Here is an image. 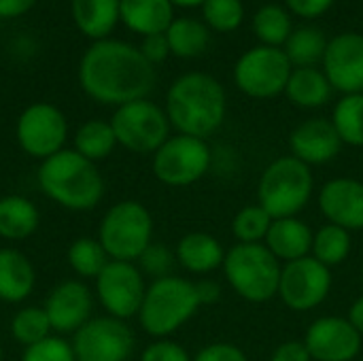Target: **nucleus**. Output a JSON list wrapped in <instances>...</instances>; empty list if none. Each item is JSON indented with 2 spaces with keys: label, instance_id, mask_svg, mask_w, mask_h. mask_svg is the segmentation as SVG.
Wrapping results in <instances>:
<instances>
[{
  "label": "nucleus",
  "instance_id": "nucleus-1",
  "mask_svg": "<svg viewBox=\"0 0 363 361\" xmlns=\"http://www.w3.org/2000/svg\"><path fill=\"white\" fill-rule=\"evenodd\" d=\"M79 81L94 100L121 106L151 94L155 70L140 49L121 40H98L81 60Z\"/></svg>",
  "mask_w": 363,
  "mask_h": 361
},
{
  "label": "nucleus",
  "instance_id": "nucleus-2",
  "mask_svg": "<svg viewBox=\"0 0 363 361\" xmlns=\"http://www.w3.org/2000/svg\"><path fill=\"white\" fill-rule=\"evenodd\" d=\"M228 111L223 85L206 72H187L179 77L166 96V115L179 134L208 138L213 136Z\"/></svg>",
  "mask_w": 363,
  "mask_h": 361
},
{
  "label": "nucleus",
  "instance_id": "nucleus-3",
  "mask_svg": "<svg viewBox=\"0 0 363 361\" xmlns=\"http://www.w3.org/2000/svg\"><path fill=\"white\" fill-rule=\"evenodd\" d=\"M38 185L51 200L70 211H91L104 194V183L94 162L64 149L43 162Z\"/></svg>",
  "mask_w": 363,
  "mask_h": 361
},
{
  "label": "nucleus",
  "instance_id": "nucleus-4",
  "mask_svg": "<svg viewBox=\"0 0 363 361\" xmlns=\"http://www.w3.org/2000/svg\"><path fill=\"white\" fill-rule=\"evenodd\" d=\"M315 177L311 166L283 155L266 166L257 183V204L264 206L272 219L298 217L313 200Z\"/></svg>",
  "mask_w": 363,
  "mask_h": 361
},
{
  "label": "nucleus",
  "instance_id": "nucleus-5",
  "mask_svg": "<svg viewBox=\"0 0 363 361\" xmlns=\"http://www.w3.org/2000/svg\"><path fill=\"white\" fill-rule=\"evenodd\" d=\"M221 268L228 279V285L234 289L236 296H240L247 302L264 304L279 296L283 266L264 243H236L230 251H225Z\"/></svg>",
  "mask_w": 363,
  "mask_h": 361
},
{
  "label": "nucleus",
  "instance_id": "nucleus-6",
  "mask_svg": "<svg viewBox=\"0 0 363 361\" xmlns=\"http://www.w3.org/2000/svg\"><path fill=\"white\" fill-rule=\"evenodd\" d=\"M200 309L196 283L181 277L157 279L147 287L138 319L147 334L166 338L181 330Z\"/></svg>",
  "mask_w": 363,
  "mask_h": 361
},
{
  "label": "nucleus",
  "instance_id": "nucleus-7",
  "mask_svg": "<svg viewBox=\"0 0 363 361\" xmlns=\"http://www.w3.org/2000/svg\"><path fill=\"white\" fill-rule=\"evenodd\" d=\"M153 219L149 211L136 202L125 200L115 204L102 219L100 245L115 262H134L151 245Z\"/></svg>",
  "mask_w": 363,
  "mask_h": 361
},
{
  "label": "nucleus",
  "instance_id": "nucleus-8",
  "mask_svg": "<svg viewBox=\"0 0 363 361\" xmlns=\"http://www.w3.org/2000/svg\"><path fill=\"white\" fill-rule=\"evenodd\" d=\"M213 164V151L204 138L177 134L153 153V174L170 187L198 183Z\"/></svg>",
  "mask_w": 363,
  "mask_h": 361
},
{
  "label": "nucleus",
  "instance_id": "nucleus-9",
  "mask_svg": "<svg viewBox=\"0 0 363 361\" xmlns=\"http://www.w3.org/2000/svg\"><path fill=\"white\" fill-rule=\"evenodd\" d=\"M111 126L117 143L134 153H155L170 138L168 115L147 98L121 104Z\"/></svg>",
  "mask_w": 363,
  "mask_h": 361
},
{
  "label": "nucleus",
  "instance_id": "nucleus-10",
  "mask_svg": "<svg viewBox=\"0 0 363 361\" xmlns=\"http://www.w3.org/2000/svg\"><path fill=\"white\" fill-rule=\"evenodd\" d=\"M291 77V62L279 47H255L234 66L238 89L251 98H274L285 91Z\"/></svg>",
  "mask_w": 363,
  "mask_h": 361
},
{
  "label": "nucleus",
  "instance_id": "nucleus-11",
  "mask_svg": "<svg viewBox=\"0 0 363 361\" xmlns=\"http://www.w3.org/2000/svg\"><path fill=\"white\" fill-rule=\"evenodd\" d=\"M332 270L313 255L283 264L279 298L294 313H308L321 306L332 291Z\"/></svg>",
  "mask_w": 363,
  "mask_h": 361
},
{
  "label": "nucleus",
  "instance_id": "nucleus-12",
  "mask_svg": "<svg viewBox=\"0 0 363 361\" xmlns=\"http://www.w3.org/2000/svg\"><path fill=\"white\" fill-rule=\"evenodd\" d=\"M72 351L77 361H128L134 351V334L121 319H94L77 330Z\"/></svg>",
  "mask_w": 363,
  "mask_h": 361
},
{
  "label": "nucleus",
  "instance_id": "nucleus-13",
  "mask_svg": "<svg viewBox=\"0 0 363 361\" xmlns=\"http://www.w3.org/2000/svg\"><path fill=\"white\" fill-rule=\"evenodd\" d=\"M147 294L145 279L132 262H108L98 274V298L115 319H130L140 313Z\"/></svg>",
  "mask_w": 363,
  "mask_h": 361
},
{
  "label": "nucleus",
  "instance_id": "nucleus-14",
  "mask_svg": "<svg viewBox=\"0 0 363 361\" xmlns=\"http://www.w3.org/2000/svg\"><path fill=\"white\" fill-rule=\"evenodd\" d=\"M66 117L53 104H32L17 121V140L21 149L32 157H51L62 151L66 140Z\"/></svg>",
  "mask_w": 363,
  "mask_h": 361
},
{
  "label": "nucleus",
  "instance_id": "nucleus-15",
  "mask_svg": "<svg viewBox=\"0 0 363 361\" xmlns=\"http://www.w3.org/2000/svg\"><path fill=\"white\" fill-rule=\"evenodd\" d=\"M304 345L313 361H355L362 353L363 336L347 317L328 315L308 326Z\"/></svg>",
  "mask_w": 363,
  "mask_h": 361
},
{
  "label": "nucleus",
  "instance_id": "nucleus-16",
  "mask_svg": "<svg viewBox=\"0 0 363 361\" xmlns=\"http://www.w3.org/2000/svg\"><path fill=\"white\" fill-rule=\"evenodd\" d=\"M325 77L330 85L338 91L363 94V36L362 34H340L328 43L323 55Z\"/></svg>",
  "mask_w": 363,
  "mask_h": 361
},
{
  "label": "nucleus",
  "instance_id": "nucleus-17",
  "mask_svg": "<svg viewBox=\"0 0 363 361\" xmlns=\"http://www.w3.org/2000/svg\"><path fill=\"white\" fill-rule=\"evenodd\" d=\"M317 204L328 223L340 226L349 232L363 230V181L351 177H338L317 194Z\"/></svg>",
  "mask_w": 363,
  "mask_h": 361
},
{
  "label": "nucleus",
  "instance_id": "nucleus-18",
  "mask_svg": "<svg viewBox=\"0 0 363 361\" xmlns=\"http://www.w3.org/2000/svg\"><path fill=\"white\" fill-rule=\"evenodd\" d=\"M291 155L306 166H323L338 157L342 149V140L330 119L315 117L302 121L289 134Z\"/></svg>",
  "mask_w": 363,
  "mask_h": 361
},
{
  "label": "nucleus",
  "instance_id": "nucleus-19",
  "mask_svg": "<svg viewBox=\"0 0 363 361\" xmlns=\"http://www.w3.org/2000/svg\"><path fill=\"white\" fill-rule=\"evenodd\" d=\"M45 313L53 330L66 334L81 330L91 313V296L85 285L77 281H66L57 285L47 298Z\"/></svg>",
  "mask_w": 363,
  "mask_h": 361
},
{
  "label": "nucleus",
  "instance_id": "nucleus-20",
  "mask_svg": "<svg viewBox=\"0 0 363 361\" xmlns=\"http://www.w3.org/2000/svg\"><path fill=\"white\" fill-rule=\"evenodd\" d=\"M313 238L315 232L306 221L300 217H285L272 221L264 245L281 264H289L313 253Z\"/></svg>",
  "mask_w": 363,
  "mask_h": 361
},
{
  "label": "nucleus",
  "instance_id": "nucleus-21",
  "mask_svg": "<svg viewBox=\"0 0 363 361\" xmlns=\"http://www.w3.org/2000/svg\"><path fill=\"white\" fill-rule=\"evenodd\" d=\"M177 262L191 274H211L223 266L225 249L213 234L189 232L177 245Z\"/></svg>",
  "mask_w": 363,
  "mask_h": 361
},
{
  "label": "nucleus",
  "instance_id": "nucleus-22",
  "mask_svg": "<svg viewBox=\"0 0 363 361\" xmlns=\"http://www.w3.org/2000/svg\"><path fill=\"white\" fill-rule=\"evenodd\" d=\"M119 17L138 34H166L172 19L170 0H119Z\"/></svg>",
  "mask_w": 363,
  "mask_h": 361
},
{
  "label": "nucleus",
  "instance_id": "nucleus-23",
  "mask_svg": "<svg viewBox=\"0 0 363 361\" xmlns=\"http://www.w3.org/2000/svg\"><path fill=\"white\" fill-rule=\"evenodd\" d=\"M34 287V268L15 249H0V300L21 302Z\"/></svg>",
  "mask_w": 363,
  "mask_h": 361
},
{
  "label": "nucleus",
  "instance_id": "nucleus-24",
  "mask_svg": "<svg viewBox=\"0 0 363 361\" xmlns=\"http://www.w3.org/2000/svg\"><path fill=\"white\" fill-rule=\"evenodd\" d=\"M287 98L302 109H319L332 96V85L325 72L317 68H296L285 87Z\"/></svg>",
  "mask_w": 363,
  "mask_h": 361
},
{
  "label": "nucleus",
  "instance_id": "nucleus-25",
  "mask_svg": "<svg viewBox=\"0 0 363 361\" xmlns=\"http://www.w3.org/2000/svg\"><path fill=\"white\" fill-rule=\"evenodd\" d=\"M79 30L91 38H104L119 19V0H72Z\"/></svg>",
  "mask_w": 363,
  "mask_h": 361
},
{
  "label": "nucleus",
  "instance_id": "nucleus-26",
  "mask_svg": "<svg viewBox=\"0 0 363 361\" xmlns=\"http://www.w3.org/2000/svg\"><path fill=\"white\" fill-rule=\"evenodd\" d=\"M38 228V211L21 196H6L0 200V236L6 240L28 238Z\"/></svg>",
  "mask_w": 363,
  "mask_h": 361
},
{
  "label": "nucleus",
  "instance_id": "nucleus-27",
  "mask_svg": "<svg viewBox=\"0 0 363 361\" xmlns=\"http://www.w3.org/2000/svg\"><path fill=\"white\" fill-rule=\"evenodd\" d=\"M351 249H353L351 232L340 226L325 223L315 232L311 255L332 270L334 266H340L342 262L349 260Z\"/></svg>",
  "mask_w": 363,
  "mask_h": 361
},
{
  "label": "nucleus",
  "instance_id": "nucleus-28",
  "mask_svg": "<svg viewBox=\"0 0 363 361\" xmlns=\"http://www.w3.org/2000/svg\"><path fill=\"white\" fill-rule=\"evenodd\" d=\"M325 49H328L325 36L317 28H308V26L291 32V36L285 43V55L296 68H315V64L323 60Z\"/></svg>",
  "mask_w": 363,
  "mask_h": 361
},
{
  "label": "nucleus",
  "instance_id": "nucleus-29",
  "mask_svg": "<svg viewBox=\"0 0 363 361\" xmlns=\"http://www.w3.org/2000/svg\"><path fill=\"white\" fill-rule=\"evenodd\" d=\"M168 47L179 57H194L200 55L208 47V30L204 23L183 17L174 19L166 30Z\"/></svg>",
  "mask_w": 363,
  "mask_h": 361
},
{
  "label": "nucleus",
  "instance_id": "nucleus-30",
  "mask_svg": "<svg viewBox=\"0 0 363 361\" xmlns=\"http://www.w3.org/2000/svg\"><path fill=\"white\" fill-rule=\"evenodd\" d=\"M332 123L349 147H363V94H347L334 109Z\"/></svg>",
  "mask_w": 363,
  "mask_h": 361
},
{
  "label": "nucleus",
  "instance_id": "nucleus-31",
  "mask_svg": "<svg viewBox=\"0 0 363 361\" xmlns=\"http://www.w3.org/2000/svg\"><path fill=\"white\" fill-rule=\"evenodd\" d=\"M74 145H77V153H81L89 162H98L111 155L113 147L117 145V138L111 123L91 119L79 128Z\"/></svg>",
  "mask_w": 363,
  "mask_h": 361
},
{
  "label": "nucleus",
  "instance_id": "nucleus-32",
  "mask_svg": "<svg viewBox=\"0 0 363 361\" xmlns=\"http://www.w3.org/2000/svg\"><path fill=\"white\" fill-rule=\"evenodd\" d=\"M272 221L274 219L270 217V213L264 206L249 204V206H242L234 215L232 234H234L236 243H240V245H259L266 240Z\"/></svg>",
  "mask_w": 363,
  "mask_h": 361
},
{
  "label": "nucleus",
  "instance_id": "nucleus-33",
  "mask_svg": "<svg viewBox=\"0 0 363 361\" xmlns=\"http://www.w3.org/2000/svg\"><path fill=\"white\" fill-rule=\"evenodd\" d=\"M253 30L266 47H279L285 45L291 36V19L287 11L279 4H266L262 6L253 17Z\"/></svg>",
  "mask_w": 363,
  "mask_h": 361
},
{
  "label": "nucleus",
  "instance_id": "nucleus-34",
  "mask_svg": "<svg viewBox=\"0 0 363 361\" xmlns=\"http://www.w3.org/2000/svg\"><path fill=\"white\" fill-rule=\"evenodd\" d=\"M68 262H70L72 270L79 272L81 277H96L98 279V274L108 264V255L98 240L79 238L72 243V247L68 251Z\"/></svg>",
  "mask_w": 363,
  "mask_h": 361
},
{
  "label": "nucleus",
  "instance_id": "nucleus-35",
  "mask_svg": "<svg viewBox=\"0 0 363 361\" xmlns=\"http://www.w3.org/2000/svg\"><path fill=\"white\" fill-rule=\"evenodd\" d=\"M11 330H13V336L21 345L32 347V345L49 338L51 323H49L45 309H23L15 315Z\"/></svg>",
  "mask_w": 363,
  "mask_h": 361
},
{
  "label": "nucleus",
  "instance_id": "nucleus-36",
  "mask_svg": "<svg viewBox=\"0 0 363 361\" xmlns=\"http://www.w3.org/2000/svg\"><path fill=\"white\" fill-rule=\"evenodd\" d=\"M204 19L217 32H232L242 23L245 6L240 0H206Z\"/></svg>",
  "mask_w": 363,
  "mask_h": 361
},
{
  "label": "nucleus",
  "instance_id": "nucleus-37",
  "mask_svg": "<svg viewBox=\"0 0 363 361\" xmlns=\"http://www.w3.org/2000/svg\"><path fill=\"white\" fill-rule=\"evenodd\" d=\"M138 262H140L143 272L157 281V279L172 277V270H174V264H177V255L168 247L151 243L145 249V253L138 257Z\"/></svg>",
  "mask_w": 363,
  "mask_h": 361
},
{
  "label": "nucleus",
  "instance_id": "nucleus-38",
  "mask_svg": "<svg viewBox=\"0 0 363 361\" xmlns=\"http://www.w3.org/2000/svg\"><path fill=\"white\" fill-rule=\"evenodd\" d=\"M21 361H77V357L66 340L49 336L32 347H26Z\"/></svg>",
  "mask_w": 363,
  "mask_h": 361
},
{
  "label": "nucleus",
  "instance_id": "nucleus-39",
  "mask_svg": "<svg viewBox=\"0 0 363 361\" xmlns=\"http://www.w3.org/2000/svg\"><path fill=\"white\" fill-rule=\"evenodd\" d=\"M140 361H194V360L189 357V353H187L181 345H177V343H172V340H164V338H160L157 343H153V345H149V347L145 349V353H143Z\"/></svg>",
  "mask_w": 363,
  "mask_h": 361
},
{
  "label": "nucleus",
  "instance_id": "nucleus-40",
  "mask_svg": "<svg viewBox=\"0 0 363 361\" xmlns=\"http://www.w3.org/2000/svg\"><path fill=\"white\" fill-rule=\"evenodd\" d=\"M194 361H249L247 353L232 343H213L198 351Z\"/></svg>",
  "mask_w": 363,
  "mask_h": 361
},
{
  "label": "nucleus",
  "instance_id": "nucleus-41",
  "mask_svg": "<svg viewBox=\"0 0 363 361\" xmlns=\"http://www.w3.org/2000/svg\"><path fill=\"white\" fill-rule=\"evenodd\" d=\"M270 361H313V357L304 340H285L272 351Z\"/></svg>",
  "mask_w": 363,
  "mask_h": 361
},
{
  "label": "nucleus",
  "instance_id": "nucleus-42",
  "mask_svg": "<svg viewBox=\"0 0 363 361\" xmlns=\"http://www.w3.org/2000/svg\"><path fill=\"white\" fill-rule=\"evenodd\" d=\"M140 53L151 62V64H160L166 60V55L170 53V47H168V38L166 34H151V36H145V43H143V49Z\"/></svg>",
  "mask_w": 363,
  "mask_h": 361
},
{
  "label": "nucleus",
  "instance_id": "nucleus-43",
  "mask_svg": "<svg viewBox=\"0 0 363 361\" xmlns=\"http://www.w3.org/2000/svg\"><path fill=\"white\" fill-rule=\"evenodd\" d=\"M334 0H287V6L300 17H319L323 15Z\"/></svg>",
  "mask_w": 363,
  "mask_h": 361
},
{
  "label": "nucleus",
  "instance_id": "nucleus-44",
  "mask_svg": "<svg viewBox=\"0 0 363 361\" xmlns=\"http://www.w3.org/2000/svg\"><path fill=\"white\" fill-rule=\"evenodd\" d=\"M196 294H198L200 306H206V304H215L221 298V287H219V283H215L211 279H202L196 283Z\"/></svg>",
  "mask_w": 363,
  "mask_h": 361
},
{
  "label": "nucleus",
  "instance_id": "nucleus-45",
  "mask_svg": "<svg viewBox=\"0 0 363 361\" xmlns=\"http://www.w3.org/2000/svg\"><path fill=\"white\" fill-rule=\"evenodd\" d=\"M36 0H0V17H19L34 6Z\"/></svg>",
  "mask_w": 363,
  "mask_h": 361
},
{
  "label": "nucleus",
  "instance_id": "nucleus-46",
  "mask_svg": "<svg viewBox=\"0 0 363 361\" xmlns=\"http://www.w3.org/2000/svg\"><path fill=\"white\" fill-rule=\"evenodd\" d=\"M347 319L351 321V326L363 336V296H359V298L351 304Z\"/></svg>",
  "mask_w": 363,
  "mask_h": 361
},
{
  "label": "nucleus",
  "instance_id": "nucleus-47",
  "mask_svg": "<svg viewBox=\"0 0 363 361\" xmlns=\"http://www.w3.org/2000/svg\"><path fill=\"white\" fill-rule=\"evenodd\" d=\"M179 6H198V4H204L206 0H170Z\"/></svg>",
  "mask_w": 363,
  "mask_h": 361
},
{
  "label": "nucleus",
  "instance_id": "nucleus-48",
  "mask_svg": "<svg viewBox=\"0 0 363 361\" xmlns=\"http://www.w3.org/2000/svg\"><path fill=\"white\" fill-rule=\"evenodd\" d=\"M362 285H363V266H362Z\"/></svg>",
  "mask_w": 363,
  "mask_h": 361
},
{
  "label": "nucleus",
  "instance_id": "nucleus-49",
  "mask_svg": "<svg viewBox=\"0 0 363 361\" xmlns=\"http://www.w3.org/2000/svg\"><path fill=\"white\" fill-rule=\"evenodd\" d=\"M0 361H2V349H0Z\"/></svg>",
  "mask_w": 363,
  "mask_h": 361
}]
</instances>
